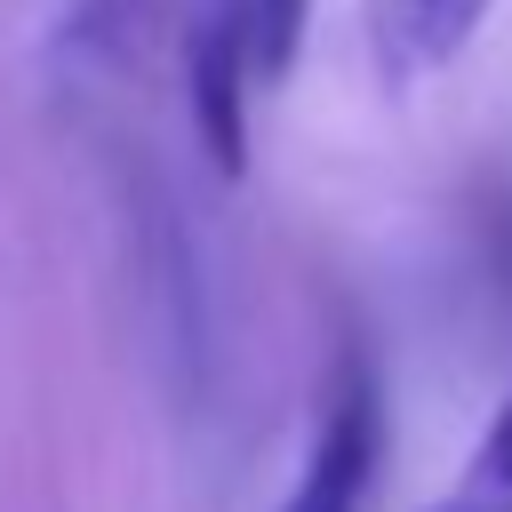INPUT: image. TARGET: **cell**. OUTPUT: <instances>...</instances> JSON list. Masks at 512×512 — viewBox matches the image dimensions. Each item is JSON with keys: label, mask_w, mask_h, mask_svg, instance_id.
I'll return each mask as SVG.
<instances>
[{"label": "cell", "mask_w": 512, "mask_h": 512, "mask_svg": "<svg viewBox=\"0 0 512 512\" xmlns=\"http://www.w3.org/2000/svg\"><path fill=\"white\" fill-rule=\"evenodd\" d=\"M168 24H176V0H72L56 24V48L80 72H136L168 40Z\"/></svg>", "instance_id": "cell-4"}, {"label": "cell", "mask_w": 512, "mask_h": 512, "mask_svg": "<svg viewBox=\"0 0 512 512\" xmlns=\"http://www.w3.org/2000/svg\"><path fill=\"white\" fill-rule=\"evenodd\" d=\"M248 96H256V64H248L240 0H200L184 24V104H192V128L216 176L248 168Z\"/></svg>", "instance_id": "cell-2"}, {"label": "cell", "mask_w": 512, "mask_h": 512, "mask_svg": "<svg viewBox=\"0 0 512 512\" xmlns=\"http://www.w3.org/2000/svg\"><path fill=\"white\" fill-rule=\"evenodd\" d=\"M424 512H512V392L496 400V416L480 424L464 472L424 504Z\"/></svg>", "instance_id": "cell-5"}, {"label": "cell", "mask_w": 512, "mask_h": 512, "mask_svg": "<svg viewBox=\"0 0 512 512\" xmlns=\"http://www.w3.org/2000/svg\"><path fill=\"white\" fill-rule=\"evenodd\" d=\"M496 272H504V288H512V184H504V200H496Z\"/></svg>", "instance_id": "cell-6"}, {"label": "cell", "mask_w": 512, "mask_h": 512, "mask_svg": "<svg viewBox=\"0 0 512 512\" xmlns=\"http://www.w3.org/2000/svg\"><path fill=\"white\" fill-rule=\"evenodd\" d=\"M376 456H384V384H376L368 352L344 344L328 360V384H320V408H312V432H304L280 512H360Z\"/></svg>", "instance_id": "cell-1"}, {"label": "cell", "mask_w": 512, "mask_h": 512, "mask_svg": "<svg viewBox=\"0 0 512 512\" xmlns=\"http://www.w3.org/2000/svg\"><path fill=\"white\" fill-rule=\"evenodd\" d=\"M488 8L496 0H360V40L384 80H432L480 40Z\"/></svg>", "instance_id": "cell-3"}]
</instances>
